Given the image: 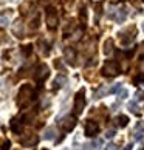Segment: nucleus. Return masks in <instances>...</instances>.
<instances>
[{
  "label": "nucleus",
  "instance_id": "obj_9",
  "mask_svg": "<svg viewBox=\"0 0 144 150\" xmlns=\"http://www.w3.org/2000/svg\"><path fill=\"white\" fill-rule=\"evenodd\" d=\"M13 33L17 37H23V23H22L20 20L17 22H14V25H13Z\"/></svg>",
  "mask_w": 144,
  "mask_h": 150
},
{
  "label": "nucleus",
  "instance_id": "obj_11",
  "mask_svg": "<svg viewBox=\"0 0 144 150\" xmlns=\"http://www.w3.org/2000/svg\"><path fill=\"white\" fill-rule=\"evenodd\" d=\"M143 135H144V125L143 124H138L136 129H135V133H133V139L135 141H141L143 139Z\"/></svg>",
  "mask_w": 144,
  "mask_h": 150
},
{
  "label": "nucleus",
  "instance_id": "obj_26",
  "mask_svg": "<svg viewBox=\"0 0 144 150\" xmlns=\"http://www.w3.org/2000/svg\"><path fill=\"white\" fill-rule=\"evenodd\" d=\"M143 31H144V23H143Z\"/></svg>",
  "mask_w": 144,
  "mask_h": 150
},
{
  "label": "nucleus",
  "instance_id": "obj_5",
  "mask_svg": "<svg viewBox=\"0 0 144 150\" xmlns=\"http://www.w3.org/2000/svg\"><path fill=\"white\" fill-rule=\"evenodd\" d=\"M47 25L48 28H56L57 26V13H54V9L50 8L48 13H47Z\"/></svg>",
  "mask_w": 144,
  "mask_h": 150
},
{
  "label": "nucleus",
  "instance_id": "obj_14",
  "mask_svg": "<svg viewBox=\"0 0 144 150\" xmlns=\"http://www.w3.org/2000/svg\"><path fill=\"white\" fill-rule=\"evenodd\" d=\"M112 51H113V40H112V39H109V40L104 43V54L109 56Z\"/></svg>",
  "mask_w": 144,
  "mask_h": 150
},
{
  "label": "nucleus",
  "instance_id": "obj_22",
  "mask_svg": "<svg viewBox=\"0 0 144 150\" xmlns=\"http://www.w3.org/2000/svg\"><path fill=\"white\" fill-rule=\"evenodd\" d=\"M8 23H9V20H8L6 17H2V19H0V25H3V26H8Z\"/></svg>",
  "mask_w": 144,
  "mask_h": 150
},
{
  "label": "nucleus",
  "instance_id": "obj_17",
  "mask_svg": "<svg viewBox=\"0 0 144 150\" xmlns=\"http://www.w3.org/2000/svg\"><path fill=\"white\" fill-rule=\"evenodd\" d=\"M65 82H67V77H65V76H57L56 81H54V87L59 88V87H62Z\"/></svg>",
  "mask_w": 144,
  "mask_h": 150
},
{
  "label": "nucleus",
  "instance_id": "obj_8",
  "mask_svg": "<svg viewBox=\"0 0 144 150\" xmlns=\"http://www.w3.org/2000/svg\"><path fill=\"white\" fill-rule=\"evenodd\" d=\"M47 77H48V67L40 65V68L37 70V74H34V79L37 82H42L43 79H47Z\"/></svg>",
  "mask_w": 144,
  "mask_h": 150
},
{
  "label": "nucleus",
  "instance_id": "obj_23",
  "mask_svg": "<svg viewBox=\"0 0 144 150\" xmlns=\"http://www.w3.org/2000/svg\"><path fill=\"white\" fill-rule=\"evenodd\" d=\"M9 146H11L9 141H5V142L2 144V150H9Z\"/></svg>",
  "mask_w": 144,
  "mask_h": 150
},
{
  "label": "nucleus",
  "instance_id": "obj_4",
  "mask_svg": "<svg viewBox=\"0 0 144 150\" xmlns=\"http://www.w3.org/2000/svg\"><path fill=\"white\" fill-rule=\"evenodd\" d=\"M119 73V68H118V64L113 62V60H109V62L104 65V68H102V74L104 76H109V77H112V76H116Z\"/></svg>",
  "mask_w": 144,
  "mask_h": 150
},
{
  "label": "nucleus",
  "instance_id": "obj_13",
  "mask_svg": "<svg viewBox=\"0 0 144 150\" xmlns=\"http://www.w3.org/2000/svg\"><path fill=\"white\" fill-rule=\"evenodd\" d=\"M54 136H56V130L53 129V127H48V129L43 132V138H45L47 141H51L54 139Z\"/></svg>",
  "mask_w": 144,
  "mask_h": 150
},
{
  "label": "nucleus",
  "instance_id": "obj_3",
  "mask_svg": "<svg viewBox=\"0 0 144 150\" xmlns=\"http://www.w3.org/2000/svg\"><path fill=\"white\" fill-rule=\"evenodd\" d=\"M135 36H136V30L133 26H130V28H127V30L119 33V40L123 43H130L135 39Z\"/></svg>",
  "mask_w": 144,
  "mask_h": 150
},
{
  "label": "nucleus",
  "instance_id": "obj_25",
  "mask_svg": "<svg viewBox=\"0 0 144 150\" xmlns=\"http://www.w3.org/2000/svg\"><path fill=\"white\" fill-rule=\"evenodd\" d=\"M124 150H133V144H129V146H126Z\"/></svg>",
  "mask_w": 144,
  "mask_h": 150
},
{
  "label": "nucleus",
  "instance_id": "obj_15",
  "mask_svg": "<svg viewBox=\"0 0 144 150\" xmlns=\"http://www.w3.org/2000/svg\"><path fill=\"white\" fill-rule=\"evenodd\" d=\"M65 57L68 59V62H71V64H73V60L76 59L74 50H73V48H65Z\"/></svg>",
  "mask_w": 144,
  "mask_h": 150
},
{
  "label": "nucleus",
  "instance_id": "obj_12",
  "mask_svg": "<svg viewBox=\"0 0 144 150\" xmlns=\"http://www.w3.org/2000/svg\"><path fill=\"white\" fill-rule=\"evenodd\" d=\"M20 142L23 144V146L30 147V146H33V144H36V142H37V138H36L34 135H30V138H22Z\"/></svg>",
  "mask_w": 144,
  "mask_h": 150
},
{
  "label": "nucleus",
  "instance_id": "obj_16",
  "mask_svg": "<svg viewBox=\"0 0 144 150\" xmlns=\"http://www.w3.org/2000/svg\"><path fill=\"white\" fill-rule=\"evenodd\" d=\"M129 110H130L132 113H135V115H140V107H138V102L136 101L129 102Z\"/></svg>",
  "mask_w": 144,
  "mask_h": 150
},
{
  "label": "nucleus",
  "instance_id": "obj_21",
  "mask_svg": "<svg viewBox=\"0 0 144 150\" xmlns=\"http://www.w3.org/2000/svg\"><path fill=\"white\" fill-rule=\"evenodd\" d=\"M92 146H93V147H95V149H99V147H101V146H102V141H101V139H96L95 142H93V144H92Z\"/></svg>",
  "mask_w": 144,
  "mask_h": 150
},
{
  "label": "nucleus",
  "instance_id": "obj_2",
  "mask_svg": "<svg viewBox=\"0 0 144 150\" xmlns=\"http://www.w3.org/2000/svg\"><path fill=\"white\" fill-rule=\"evenodd\" d=\"M84 107H85V91L81 90V91H77L76 98H74V107H73V110H74L76 115H81L82 110H84Z\"/></svg>",
  "mask_w": 144,
  "mask_h": 150
},
{
  "label": "nucleus",
  "instance_id": "obj_10",
  "mask_svg": "<svg viewBox=\"0 0 144 150\" xmlns=\"http://www.w3.org/2000/svg\"><path fill=\"white\" fill-rule=\"evenodd\" d=\"M113 17H115V20L118 22V23H123V22L126 20V17H127V11L124 8L116 9V16H113Z\"/></svg>",
  "mask_w": 144,
  "mask_h": 150
},
{
  "label": "nucleus",
  "instance_id": "obj_7",
  "mask_svg": "<svg viewBox=\"0 0 144 150\" xmlns=\"http://www.w3.org/2000/svg\"><path fill=\"white\" fill-rule=\"evenodd\" d=\"M74 125H76V118H74V116H67V118H65L62 122H60V127L64 129V132L73 130Z\"/></svg>",
  "mask_w": 144,
  "mask_h": 150
},
{
  "label": "nucleus",
  "instance_id": "obj_24",
  "mask_svg": "<svg viewBox=\"0 0 144 150\" xmlns=\"http://www.w3.org/2000/svg\"><path fill=\"white\" fill-rule=\"evenodd\" d=\"M106 150H118V147H116L115 144H107V147H106Z\"/></svg>",
  "mask_w": 144,
  "mask_h": 150
},
{
  "label": "nucleus",
  "instance_id": "obj_6",
  "mask_svg": "<svg viewBox=\"0 0 144 150\" xmlns=\"http://www.w3.org/2000/svg\"><path fill=\"white\" fill-rule=\"evenodd\" d=\"M99 132V125L93 121H87L85 122V136H95L96 133Z\"/></svg>",
  "mask_w": 144,
  "mask_h": 150
},
{
  "label": "nucleus",
  "instance_id": "obj_20",
  "mask_svg": "<svg viewBox=\"0 0 144 150\" xmlns=\"http://www.w3.org/2000/svg\"><path fill=\"white\" fill-rule=\"evenodd\" d=\"M113 136H115V130H107L106 132V138H107V139H112Z\"/></svg>",
  "mask_w": 144,
  "mask_h": 150
},
{
  "label": "nucleus",
  "instance_id": "obj_19",
  "mask_svg": "<svg viewBox=\"0 0 144 150\" xmlns=\"http://www.w3.org/2000/svg\"><path fill=\"white\" fill-rule=\"evenodd\" d=\"M118 94H119V99H126L127 96H129V91L124 90V88H119V90H118Z\"/></svg>",
  "mask_w": 144,
  "mask_h": 150
},
{
  "label": "nucleus",
  "instance_id": "obj_1",
  "mask_svg": "<svg viewBox=\"0 0 144 150\" xmlns=\"http://www.w3.org/2000/svg\"><path fill=\"white\" fill-rule=\"evenodd\" d=\"M33 96H34V91L30 85H23L19 91V96H17V105L19 107H26L31 101H33Z\"/></svg>",
  "mask_w": 144,
  "mask_h": 150
},
{
  "label": "nucleus",
  "instance_id": "obj_18",
  "mask_svg": "<svg viewBox=\"0 0 144 150\" xmlns=\"http://www.w3.org/2000/svg\"><path fill=\"white\" fill-rule=\"evenodd\" d=\"M127 122H129V118H127V116H123V115H121L119 118H118V124H119V127H121V129L127 125Z\"/></svg>",
  "mask_w": 144,
  "mask_h": 150
}]
</instances>
